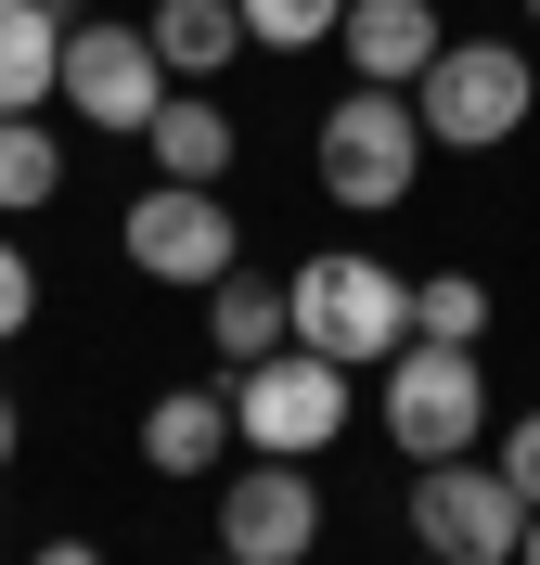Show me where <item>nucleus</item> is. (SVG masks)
<instances>
[{"instance_id": "1", "label": "nucleus", "mask_w": 540, "mask_h": 565, "mask_svg": "<svg viewBox=\"0 0 540 565\" xmlns=\"http://www.w3.org/2000/svg\"><path fill=\"white\" fill-rule=\"evenodd\" d=\"M284 321H296V348H322L335 373H360V360L412 348V282H399L387 257H360V245H322L284 282Z\"/></svg>"}, {"instance_id": "2", "label": "nucleus", "mask_w": 540, "mask_h": 565, "mask_svg": "<svg viewBox=\"0 0 540 565\" xmlns=\"http://www.w3.org/2000/svg\"><path fill=\"white\" fill-rule=\"evenodd\" d=\"M528 104H540V65L515 39H437V65L412 77V116H425V141H451V154H502V141L528 129Z\"/></svg>"}, {"instance_id": "3", "label": "nucleus", "mask_w": 540, "mask_h": 565, "mask_svg": "<svg viewBox=\"0 0 540 565\" xmlns=\"http://www.w3.org/2000/svg\"><path fill=\"white\" fill-rule=\"evenodd\" d=\"M309 168H322V193H335V206L387 218L399 193L425 180V116H412V90H373V77H360L348 104L322 116V141H309Z\"/></svg>"}, {"instance_id": "4", "label": "nucleus", "mask_w": 540, "mask_h": 565, "mask_svg": "<svg viewBox=\"0 0 540 565\" xmlns=\"http://www.w3.org/2000/svg\"><path fill=\"white\" fill-rule=\"evenodd\" d=\"M373 412H387V437L412 462H464L476 437H489V373H476V348H451V334H412V348L387 360Z\"/></svg>"}, {"instance_id": "5", "label": "nucleus", "mask_w": 540, "mask_h": 565, "mask_svg": "<svg viewBox=\"0 0 540 565\" xmlns=\"http://www.w3.org/2000/svg\"><path fill=\"white\" fill-rule=\"evenodd\" d=\"M232 437H245V450H271V462L335 450V437H348V373H335L322 348L245 360V373H232Z\"/></svg>"}, {"instance_id": "6", "label": "nucleus", "mask_w": 540, "mask_h": 565, "mask_svg": "<svg viewBox=\"0 0 540 565\" xmlns=\"http://www.w3.org/2000/svg\"><path fill=\"white\" fill-rule=\"evenodd\" d=\"M412 540H425L437 565H515L528 501H515V476H502L489 450H464V462H412Z\"/></svg>"}, {"instance_id": "7", "label": "nucleus", "mask_w": 540, "mask_h": 565, "mask_svg": "<svg viewBox=\"0 0 540 565\" xmlns=\"http://www.w3.org/2000/svg\"><path fill=\"white\" fill-rule=\"evenodd\" d=\"M116 245H129V270H142V282H193V296H207L219 270H245V218L219 206V180H155Z\"/></svg>"}, {"instance_id": "8", "label": "nucleus", "mask_w": 540, "mask_h": 565, "mask_svg": "<svg viewBox=\"0 0 540 565\" xmlns=\"http://www.w3.org/2000/svg\"><path fill=\"white\" fill-rule=\"evenodd\" d=\"M65 116L77 129H116V141H142L155 104H168V65H155V39L142 26H65Z\"/></svg>"}, {"instance_id": "9", "label": "nucleus", "mask_w": 540, "mask_h": 565, "mask_svg": "<svg viewBox=\"0 0 540 565\" xmlns=\"http://www.w3.org/2000/svg\"><path fill=\"white\" fill-rule=\"evenodd\" d=\"M219 553H232V565H309V553H322V489H309V462L257 450L245 476L219 489Z\"/></svg>"}, {"instance_id": "10", "label": "nucleus", "mask_w": 540, "mask_h": 565, "mask_svg": "<svg viewBox=\"0 0 540 565\" xmlns=\"http://www.w3.org/2000/svg\"><path fill=\"white\" fill-rule=\"evenodd\" d=\"M437 0H348L335 13V52H348V77H373V90H412V77L437 65Z\"/></svg>"}, {"instance_id": "11", "label": "nucleus", "mask_w": 540, "mask_h": 565, "mask_svg": "<svg viewBox=\"0 0 540 565\" xmlns=\"http://www.w3.org/2000/svg\"><path fill=\"white\" fill-rule=\"evenodd\" d=\"M219 450H232V398H219V386H168L142 412V462H155V476H207Z\"/></svg>"}, {"instance_id": "12", "label": "nucleus", "mask_w": 540, "mask_h": 565, "mask_svg": "<svg viewBox=\"0 0 540 565\" xmlns=\"http://www.w3.org/2000/svg\"><path fill=\"white\" fill-rule=\"evenodd\" d=\"M65 77V13L52 0H0V116H39Z\"/></svg>"}, {"instance_id": "13", "label": "nucleus", "mask_w": 540, "mask_h": 565, "mask_svg": "<svg viewBox=\"0 0 540 565\" xmlns=\"http://www.w3.org/2000/svg\"><path fill=\"white\" fill-rule=\"evenodd\" d=\"M142 39H155V65H168V77H219L232 52H245V13H232V0H155Z\"/></svg>"}, {"instance_id": "14", "label": "nucleus", "mask_w": 540, "mask_h": 565, "mask_svg": "<svg viewBox=\"0 0 540 565\" xmlns=\"http://www.w3.org/2000/svg\"><path fill=\"white\" fill-rule=\"evenodd\" d=\"M207 348L232 360V373H245V360L296 348V321H284V296H271L257 270H219V282H207Z\"/></svg>"}, {"instance_id": "15", "label": "nucleus", "mask_w": 540, "mask_h": 565, "mask_svg": "<svg viewBox=\"0 0 540 565\" xmlns=\"http://www.w3.org/2000/svg\"><path fill=\"white\" fill-rule=\"evenodd\" d=\"M142 154H155V180H219L232 168V116H219L207 90H168L155 129H142Z\"/></svg>"}, {"instance_id": "16", "label": "nucleus", "mask_w": 540, "mask_h": 565, "mask_svg": "<svg viewBox=\"0 0 540 565\" xmlns=\"http://www.w3.org/2000/svg\"><path fill=\"white\" fill-rule=\"evenodd\" d=\"M65 193V141L39 129V116H0V218H27Z\"/></svg>"}, {"instance_id": "17", "label": "nucleus", "mask_w": 540, "mask_h": 565, "mask_svg": "<svg viewBox=\"0 0 540 565\" xmlns=\"http://www.w3.org/2000/svg\"><path fill=\"white\" fill-rule=\"evenodd\" d=\"M412 334H451V348H476V334H489V282H476V270L412 282Z\"/></svg>"}, {"instance_id": "18", "label": "nucleus", "mask_w": 540, "mask_h": 565, "mask_svg": "<svg viewBox=\"0 0 540 565\" xmlns=\"http://www.w3.org/2000/svg\"><path fill=\"white\" fill-rule=\"evenodd\" d=\"M232 13H245V52H309V39H335L348 0H232Z\"/></svg>"}, {"instance_id": "19", "label": "nucleus", "mask_w": 540, "mask_h": 565, "mask_svg": "<svg viewBox=\"0 0 540 565\" xmlns=\"http://www.w3.org/2000/svg\"><path fill=\"white\" fill-rule=\"evenodd\" d=\"M489 437H502V450H489V462H502V476H515V501H528V514H540V412L489 424Z\"/></svg>"}, {"instance_id": "20", "label": "nucleus", "mask_w": 540, "mask_h": 565, "mask_svg": "<svg viewBox=\"0 0 540 565\" xmlns=\"http://www.w3.org/2000/svg\"><path fill=\"white\" fill-rule=\"evenodd\" d=\"M27 321H39V270H27V245H13V232H0V348H13Z\"/></svg>"}, {"instance_id": "21", "label": "nucleus", "mask_w": 540, "mask_h": 565, "mask_svg": "<svg viewBox=\"0 0 540 565\" xmlns=\"http://www.w3.org/2000/svg\"><path fill=\"white\" fill-rule=\"evenodd\" d=\"M27 565H104V553H91V540H39Z\"/></svg>"}, {"instance_id": "22", "label": "nucleus", "mask_w": 540, "mask_h": 565, "mask_svg": "<svg viewBox=\"0 0 540 565\" xmlns=\"http://www.w3.org/2000/svg\"><path fill=\"white\" fill-rule=\"evenodd\" d=\"M0 462H13V386H0Z\"/></svg>"}, {"instance_id": "23", "label": "nucleus", "mask_w": 540, "mask_h": 565, "mask_svg": "<svg viewBox=\"0 0 540 565\" xmlns=\"http://www.w3.org/2000/svg\"><path fill=\"white\" fill-rule=\"evenodd\" d=\"M515 565H540V514H528V540H515Z\"/></svg>"}, {"instance_id": "24", "label": "nucleus", "mask_w": 540, "mask_h": 565, "mask_svg": "<svg viewBox=\"0 0 540 565\" xmlns=\"http://www.w3.org/2000/svg\"><path fill=\"white\" fill-rule=\"evenodd\" d=\"M528 26H540V0H528Z\"/></svg>"}, {"instance_id": "25", "label": "nucleus", "mask_w": 540, "mask_h": 565, "mask_svg": "<svg viewBox=\"0 0 540 565\" xmlns=\"http://www.w3.org/2000/svg\"><path fill=\"white\" fill-rule=\"evenodd\" d=\"M207 565H232V553H207Z\"/></svg>"}, {"instance_id": "26", "label": "nucleus", "mask_w": 540, "mask_h": 565, "mask_svg": "<svg viewBox=\"0 0 540 565\" xmlns=\"http://www.w3.org/2000/svg\"><path fill=\"white\" fill-rule=\"evenodd\" d=\"M425 565H437V553H425Z\"/></svg>"}]
</instances>
